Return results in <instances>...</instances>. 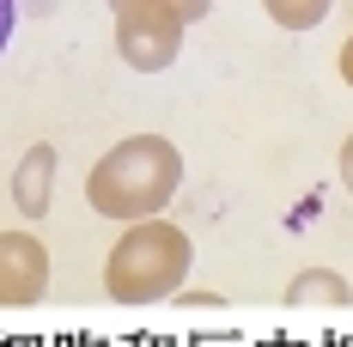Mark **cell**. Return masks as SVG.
I'll return each instance as SVG.
<instances>
[{
    "instance_id": "cell-1",
    "label": "cell",
    "mask_w": 353,
    "mask_h": 347,
    "mask_svg": "<svg viewBox=\"0 0 353 347\" xmlns=\"http://www.w3.org/2000/svg\"><path fill=\"white\" fill-rule=\"evenodd\" d=\"M176 183H183V152L159 135H134V140H122V146H110L104 159L92 165L85 195L110 219H152L171 201Z\"/></svg>"
},
{
    "instance_id": "cell-2",
    "label": "cell",
    "mask_w": 353,
    "mask_h": 347,
    "mask_svg": "<svg viewBox=\"0 0 353 347\" xmlns=\"http://www.w3.org/2000/svg\"><path fill=\"white\" fill-rule=\"evenodd\" d=\"M189 238L165 226V219H141L128 238L110 250L104 262V286L110 299H128V305H146V299H165L176 280L189 275Z\"/></svg>"
},
{
    "instance_id": "cell-3",
    "label": "cell",
    "mask_w": 353,
    "mask_h": 347,
    "mask_svg": "<svg viewBox=\"0 0 353 347\" xmlns=\"http://www.w3.org/2000/svg\"><path fill=\"white\" fill-rule=\"evenodd\" d=\"M201 6H159V0H141V6H122L116 12V43H122V61L141 73L171 68L176 43H183V25L195 19Z\"/></svg>"
},
{
    "instance_id": "cell-4",
    "label": "cell",
    "mask_w": 353,
    "mask_h": 347,
    "mask_svg": "<svg viewBox=\"0 0 353 347\" xmlns=\"http://www.w3.org/2000/svg\"><path fill=\"white\" fill-rule=\"evenodd\" d=\"M49 286V256L31 232H6L0 238V305H31Z\"/></svg>"
},
{
    "instance_id": "cell-5",
    "label": "cell",
    "mask_w": 353,
    "mask_h": 347,
    "mask_svg": "<svg viewBox=\"0 0 353 347\" xmlns=\"http://www.w3.org/2000/svg\"><path fill=\"white\" fill-rule=\"evenodd\" d=\"M49 177H55V152L49 146H31L25 165H19V177H12V195H19L25 219H37V213L49 208Z\"/></svg>"
},
{
    "instance_id": "cell-6",
    "label": "cell",
    "mask_w": 353,
    "mask_h": 347,
    "mask_svg": "<svg viewBox=\"0 0 353 347\" xmlns=\"http://www.w3.org/2000/svg\"><path fill=\"white\" fill-rule=\"evenodd\" d=\"M292 299H305V305L311 299H347V280L341 275H299L292 280Z\"/></svg>"
},
{
    "instance_id": "cell-7",
    "label": "cell",
    "mask_w": 353,
    "mask_h": 347,
    "mask_svg": "<svg viewBox=\"0 0 353 347\" xmlns=\"http://www.w3.org/2000/svg\"><path fill=\"white\" fill-rule=\"evenodd\" d=\"M274 19H281V25H317L323 6H311V0H281V6H274Z\"/></svg>"
},
{
    "instance_id": "cell-8",
    "label": "cell",
    "mask_w": 353,
    "mask_h": 347,
    "mask_svg": "<svg viewBox=\"0 0 353 347\" xmlns=\"http://www.w3.org/2000/svg\"><path fill=\"white\" fill-rule=\"evenodd\" d=\"M12 19H19V12H12V6L0 0V43H6V31H12Z\"/></svg>"
},
{
    "instance_id": "cell-9",
    "label": "cell",
    "mask_w": 353,
    "mask_h": 347,
    "mask_svg": "<svg viewBox=\"0 0 353 347\" xmlns=\"http://www.w3.org/2000/svg\"><path fill=\"white\" fill-rule=\"evenodd\" d=\"M341 177H347V189H353V140H347V152H341Z\"/></svg>"
},
{
    "instance_id": "cell-10",
    "label": "cell",
    "mask_w": 353,
    "mask_h": 347,
    "mask_svg": "<svg viewBox=\"0 0 353 347\" xmlns=\"http://www.w3.org/2000/svg\"><path fill=\"white\" fill-rule=\"evenodd\" d=\"M341 73H347V86H353V37H347V49H341Z\"/></svg>"
}]
</instances>
